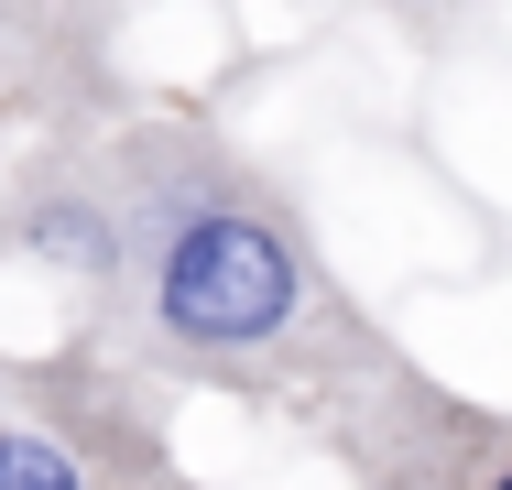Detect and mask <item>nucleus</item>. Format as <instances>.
<instances>
[{
    "mask_svg": "<svg viewBox=\"0 0 512 490\" xmlns=\"http://www.w3.org/2000/svg\"><path fill=\"white\" fill-rule=\"evenodd\" d=\"M120 175V284L99 294V349L142 382H207L316 403L382 360L393 338L338 284L306 196L207 109H109L99 120Z\"/></svg>",
    "mask_w": 512,
    "mask_h": 490,
    "instance_id": "nucleus-1",
    "label": "nucleus"
},
{
    "mask_svg": "<svg viewBox=\"0 0 512 490\" xmlns=\"http://www.w3.org/2000/svg\"><path fill=\"white\" fill-rule=\"evenodd\" d=\"M306 414L360 490H512V414L469 403L458 382H436L404 349L360 360Z\"/></svg>",
    "mask_w": 512,
    "mask_h": 490,
    "instance_id": "nucleus-2",
    "label": "nucleus"
},
{
    "mask_svg": "<svg viewBox=\"0 0 512 490\" xmlns=\"http://www.w3.org/2000/svg\"><path fill=\"white\" fill-rule=\"evenodd\" d=\"M164 469V414L131 360H0V490H109Z\"/></svg>",
    "mask_w": 512,
    "mask_h": 490,
    "instance_id": "nucleus-3",
    "label": "nucleus"
},
{
    "mask_svg": "<svg viewBox=\"0 0 512 490\" xmlns=\"http://www.w3.org/2000/svg\"><path fill=\"white\" fill-rule=\"evenodd\" d=\"M142 0H0V120H109Z\"/></svg>",
    "mask_w": 512,
    "mask_h": 490,
    "instance_id": "nucleus-4",
    "label": "nucleus"
},
{
    "mask_svg": "<svg viewBox=\"0 0 512 490\" xmlns=\"http://www.w3.org/2000/svg\"><path fill=\"white\" fill-rule=\"evenodd\" d=\"M142 490H197V480H175V469H153V480H142Z\"/></svg>",
    "mask_w": 512,
    "mask_h": 490,
    "instance_id": "nucleus-5",
    "label": "nucleus"
}]
</instances>
